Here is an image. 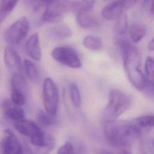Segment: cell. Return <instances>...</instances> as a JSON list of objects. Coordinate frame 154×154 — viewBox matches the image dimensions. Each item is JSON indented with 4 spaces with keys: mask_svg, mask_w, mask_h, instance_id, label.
<instances>
[{
    "mask_svg": "<svg viewBox=\"0 0 154 154\" xmlns=\"http://www.w3.org/2000/svg\"><path fill=\"white\" fill-rule=\"evenodd\" d=\"M123 63L128 78L136 88L144 91H153V84L146 78L141 69V58L138 51L125 40L119 41Z\"/></svg>",
    "mask_w": 154,
    "mask_h": 154,
    "instance_id": "cell-1",
    "label": "cell"
},
{
    "mask_svg": "<svg viewBox=\"0 0 154 154\" xmlns=\"http://www.w3.org/2000/svg\"><path fill=\"white\" fill-rule=\"evenodd\" d=\"M141 132V129L134 122L120 120H109L103 128V134L106 140L117 147H125Z\"/></svg>",
    "mask_w": 154,
    "mask_h": 154,
    "instance_id": "cell-2",
    "label": "cell"
},
{
    "mask_svg": "<svg viewBox=\"0 0 154 154\" xmlns=\"http://www.w3.org/2000/svg\"><path fill=\"white\" fill-rule=\"evenodd\" d=\"M131 96L119 89H112L108 94V100L105 109L106 116L112 119L121 116L130 106Z\"/></svg>",
    "mask_w": 154,
    "mask_h": 154,
    "instance_id": "cell-3",
    "label": "cell"
},
{
    "mask_svg": "<svg viewBox=\"0 0 154 154\" xmlns=\"http://www.w3.org/2000/svg\"><path fill=\"white\" fill-rule=\"evenodd\" d=\"M78 4L73 0H49L45 5L42 20L49 23L58 22L67 12L75 10Z\"/></svg>",
    "mask_w": 154,
    "mask_h": 154,
    "instance_id": "cell-4",
    "label": "cell"
},
{
    "mask_svg": "<svg viewBox=\"0 0 154 154\" xmlns=\"http://www.w3.org/2000/svg\"><path fill=\"white\" fill-rule=\"evenodd\" d=\"M29 29V20L26 17H22L6 29L4 40L10 46L18 45L26 38Z\"/></svg>",
    "mask_w": 154,
    "mask_h": 154,
    "instance_id": "cell-5",
    "label": "cell"
},
{
    "mask_svg": "<svg viewBox=\"0 0 154 154\" xmlns=\"http://www.w3.org/2000/svg\"><path fill=\"white\" fill-rule=\"evenodd\" d=\"M42 95L45 111L55 116L58 109V91L56 84L50 78H46L44 80Z\"/></svg>",
    "mask_w": 154,
    "mask_h": 154,
    "instance_id": "cell-6",
    "label": "cell"
},
{
    "mask_svg": "<svg viewBox=\"0 0 154 154\" xmlns=\"http://www.w3.org/2000/svg\"><path fill=\"white\" fill-rule=\"evenodd\" d=\"M52 57L57 62L70 68L78 69L81 66L78 53L72 48L58 46L53 49Z\"/></svg>",
    "mask_w": 154,
    "mask_h": 154,
    "instance_id": "cell-7",
    "label": "cell"
},
{
    "mask_svg": "<svg viewBox=\"0 0 154 154\" xmlns=\"http://www.w3.org/2000/svg\"><path fill=\"white\" fill-rule=\"evenodd\" d=\"M4 61L12 75H23L24 67L21 58L17 51L11 46H7L5 49Z\"/></svg>",
    "mask_w": 154,
    "mask_h": 154,
    "instance_id": "cell-8",
    "label": "cell"
},
{
    "mask_svg": "<svg viewBox=\"0 0 154 154\" xmlns=\"http://www.w3.org/2000/svg\"><path fill=\"white\" fill-rule=\"evenodd\" d=\"M1 142L2 154H24L23 149L16 136L9 129L5 131Z\"/></svg>",
    "mask_w": 154,
    "mask_h": 154,
    "instance_id": "cell-9",
    "label": "cell"
},
{
    "mask_svg": "<svg viewBox=\"0 0 154 154\" xmlns=\"http://www.w3.org/2000/svg\"><path fill=\"white\" fill-rule=\"evenodd\" d=\"M76 12V19L78 25L85 29L93 28L97 26L98 20L91 13L92 10L87 9L83 4H78L74 10Z\"/></svg>",
    "mask_w": 154,
    "mask_h": 154,
    "instance_id": "cell-10",
    "label": "cell"
},
{
    "mask_svg": "<svg viewBox=\"0 0 154 154\" xmlns=\"http://www.w3.org/2000/svg\"><path fill=\"white\" fill-rule=\"evenodd\" d=\"M14 127L22 135L29 137L30 140L43 133L36 123L23 119L16 120Z\"/></svg>",
    "mask_w": 154,
    "mask_h": 154,
    "instance_id": "cell-11",
    "label": "cell"
},
{
    "mask_svg": "<svg viewBox=\"0 0 154 154\" xmlns=\"http://www.w3.org/2000/svg\"><path fill=\"white\" fill-rule=\"evenodd\" d=\"M124 7L122 1L112 2L103 8L102 11V16L107 20L117 19L123 13Z\"/></svg>",
    "mask_w": 154,
    "mask_h": 154,
    "instance_id": "cell-12",
    "label": "cell"
},
{
    "mask_svg": "<svg viewBox=\"0 0 154 154\" xmlns=\"http://www.w3.org/2000/svg\"><path fill=\"white\" fill-rule=\"evenodd\" d=\"M26 50L29 57L35 61L40 60L42 51L40 44L39 35L34 33L28 38L26 43Z\"/></svg>",
    "mask_w": 154,
    "mask_h": 154,
    "instance_id": "cell-13",
    "label": "cell"
},
{
    "mask_svg": "<svg viewBox=\"0 0 154 154\" xmlns=\"http://www.w3.org/2000/svg\"><path fill=\"white\" fill-rule=\"evenodd\" d=\"M48 34L53 40H62L70 38L72 32L70 28L66 24H58L49 28Z\"/></svg>",
    "mask_w": 154,
    "mask_h": 154,
    "instance_id": "cell-14",
    "label": "cell"
},
{
    "mask_svg": "<svg viewBox=\"0 0 154 154\" xmlns=\"http://www.w3.org/2000/svg\"><path fill=\"white\" fill-rule=\"evenodd\" d=\"M4 107L5 114L7 117L15 121L23 119L24 111L20 106L8 102L4 103Z\"/></svg>",
    "mask_w": 154,
    "mask_h": 154,
    "instance_id": "cell-15",
    "label": "cell"
},
{
    "mask_svg": "<svg viewBox=\"0 0 154 154\" xmlns=\"http://www.w3.org/2000/svg\"><path fill=\"white\" fill-rule=\"evenodd\" d=\"M129 36L134 43L140 42L146 34V29L142 25H134L128 29Z\"/></svg>",
    "mask_w": 154,
    "mask_h": 154,
    "instance_id": "cell-16",
    "label": "cell"
},
{
    "mask_svg": "<svg viewBox=\"0 0 154 154\" xmlns=\"http://www.w3.org/2000/svg\"><path fill=\"white\" fill-rule=\"evenodd\" d=\"M83 45L91 51L100 50L102 48L101 38L97 35H88L85 36L82 41Z\"/></svg>",
    "mask_w": 154,
    "mask_h": 154,
    "instance_id": "cell-17",
    "label": "cell"
},
{
    "mask_svg": "<svg viewBox=\"0 0 154 154\" xmlns=\"http://www.w3.org/2000/svg\"><path fill=\"white\" fill-rule=\"evenodd\" d=\"M19 0H2L0 5V26L5 17L12 11Z\"/></svg>",
    "mask_w": 154,
    "mask_h": 154,
    "instance_id": "cell-18",
    "label": "cell"
},
{
    "mask_svg": "<svg viewBox=\"0 0 154 154\" xmlns=\"http://www.w3.org/2000/svg\"><path fill=\"white\" fill-rule=\"evenodd\" d=\"M24 70L28 78L33 82H36L39 79V72L36 65L29 60H25L23 64Z\"/></svg>",
    "mask_w": 154,
    "mask_h": 154,
    "instance_id": "cell-19",
    "label": "cell"
},
{
    "mask_svg": "<svg viewBox=\"0 0 154 154\" xmlns=\"http://www.w3.org/2000/svg\"><path fill=\"white\" fill-rule=\"evenodd\" d=\"M69 93L72 105L76 108L79 107L81 103V96L79 89L76 84L72 82L69 84Z\"/></svg>",
    "mask_w": 154,
    "mask_h": 154,
    "instance_id": "cell-20",
    "label": "cell"
},
{
    "mask_svg": "<svg viewBox=\"0 0 154 154\" xmlns=\"http://www.w3.org/2000/svg\"><path fill=\"white\" fill-rule=\"evenodd\" d=\"M134 123L140 129L153 127L154 125V117L153 116H144L137 117L132 120Z\"/></svg>",
    "mask_w": 154,
    "mask_h": 154,
    "instance_id": "cell-21",
    "label": "cell"
},
{
    "mask_svg": "<svg viewBox=\"0 0 154 154\" xmlns=\"http://www.w3.org/2000/svg\"><path fill=\"white\" fill-rule=\"evenodd\" d=\"M54 116L51 115L46 112L41 111L38 113L37 122L42 126H48L54 125L56 123V120Z\"/></svg>",
    "mask_w": 154,
    "mask_h": 154,
    "instance_id": "cell-22",
    "label": "cell"
},
{
    "mask_svg": "<svg viewBox=\"0 0 154 154\" xmlns=\"http://www.w3.org/2000/svg\"><path fill=\"white\" fill-rule=\"evenodd\" d=\"M26 81L23 75H13L11 78L12 89H16L24 93V90L26 88Z\"/></svg>",
    "mask_w": 154,
    "mask_h": 154,
    "instance_id": "cell-23",
    "label": "cell"
},
{
    "mask_svg": "<svg viewBox=\"0 0 154 154\" xmlns=\"http://www.w3.org/2000/svg\"><path fill=\"white\" fill-rule=\"evenodd\" d=\"M117 23L116 26V32L119 35H123L128 28V20L126 16L124 14L122 15L117 19Z\"/></svg>",
    "mask_w": 154,
    "mask_h": 154,
    "instance_id": "cell-24",
    "label": "cell"
},
{
    "mask_svg": "<svg viewBox=\"0 0 154 154\" xmlns=\"http://www.w3.org/2000/svg\"><path fill=\"white\" fill-rule=\"evenodd\" d=\"M11 100V102L17 105H23L25 103V96L24 93L16 89H12Z\"/></svg>",
    "mask_w": 154,
    "mask_h": 154,
    "instance_id": "cell-25",
    "label": "cell"
},
{
    "mask_svg": "<svg viewBox=\"0 0 154 154\" xmlns=\"http://www.w3.org/2000/svg\"><path fill=\"white\" fill-rule=\"evenodd\" d=\"M146 76L147 79L153 83V58L152 57H147L145 61L144 65Z\"/></svg>",
    "mask_w": 154,
    "mask_h": 154,
    "instance_id": "cell-26",
    "label": "cell"
},
{
    "mask_svg": "<svg viewBox=\"0 0 154 154\" xmlns=\"http://www.w3.org/2000/svg\"><path fill=\"white\" fill-rule=\"evenodd\" d=\"M49 0H23L26 5L34 11H38L45 6Z\"/></svg>",
    "mask_w": 154,
    "mask_h": 154,
    "instance_id": "cell-27",
    "label": "cell"
},
{
    "mask_svg": "<svg viewBox=\"0 0 154 154\" xmlns=\"http://www.w3.org/2000/svg\"><path fill=\"white\" fill-rule=\"evenodd\" d=\"M57 154H75V147L70 142H66L58 149Z\"/></svg>",
    "mask_w": 154,
    "mask_h": 154,
    "instance_id": "cell-28",
    "label": "cell"
},
{
    "mask_svg": "<svg viewBox=\"0 0 154 154\" xmlns=\"http://www.w3.org/2000/svg\"><path fill=\"white\" fill-rule=\"evenodd\" d=\"M83 5L88 10H92L95 4V0H82Z\"/></svg>",
    "mask_w": 154,
    "mask_h": 154,
    "instance_id": "cell-29",
    "label": "cell"
},
{
    "mask_svg": "<svg viewBox=\"0 0 154 154\" xmlns=\"http://www.w3.org/2000/svg\"><path fill=\"white\" fill-rule=\"evenodd\" d=\"M75 154H87L86 148L82 144H79L78 146V147H75Z\"/></svg>",
    "mask_w": 154,
    "mask_h": 154,
    "instance_id": "cell-30",
    "label": "cell"
},
{
    "mask_svg": "<svg viewBox=\"0 0 154 154\" xmlns=\"http://www.w3.org/2000/svg\"><path fill=\"white\" fill-rule=\"evenodd\" d=\"M124 5L125 7H131L135 5L137 0H121Z\"/></svg>",
    "mask_w": 154,
    "mask_h": 154,
    "instance_id": "cell-31",
    "label": "cell"
},
{
    "mask_svg": "<svg viewBox=\"0 0 154 154\" xmlns=\"http://www.w3.org/2000/svg\"><path fill=\"white\" fill-rule=\"evenodd\" d=\"M148 50L150 52L153 51L154 49V41L153 39H152L148 43Z\"/></svg>",
    "mask_w": 154,
    "mask_h": 154,
    "instance_id": "cell-32",
    "label": "cell"
},
{
    "mask_svg": "<svg viewBox=\"0 0 154 154\" xmlns=\"http://www.w3.org/2000/svg\"><path fill=\"white\" fill-rule=\"evenodd\" d=\"M99 154H120V153H116L113 152H111V151H109V150H108L106 149H103L100 152Z\"/></svg>",
    "mask_w": 154,
    "mask_h": 154,
    "instance_id": "cell-33",
    "label": "cell"
},
{
    "mask_svg": "<svg viewBox=\"0 0 154 154\" xmlns=\"http://www.w3.org/2000/svg\"><path fill=\"white\" fill-rule=\"evenodd\" d=\"M120 154H131V153L129 152V151H127V150H123V151H122V152L120 153Z\"/></svg>",
    "mask_w": 154,
    "mask_h": 154,
    "instance_id": "cell-34",
    "label": "cell"
}]
</instances>
